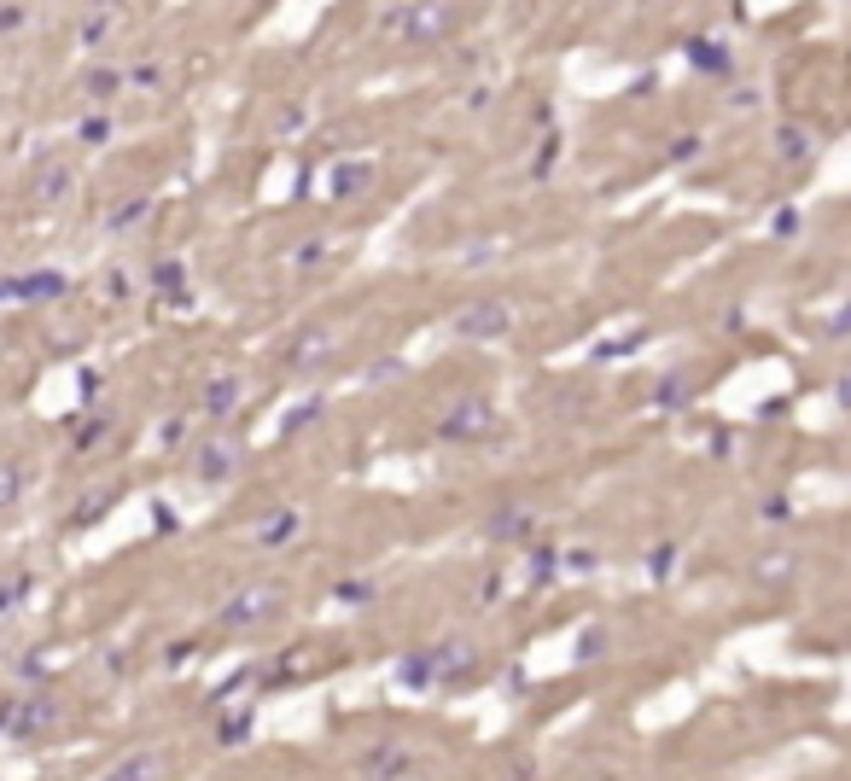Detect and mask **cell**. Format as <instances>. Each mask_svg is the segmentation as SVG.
I'll list each match as a JSON object with an SVG mask.
<instances>
[{"label": "cell", "mask_w": 851, "mask_h": 781, "mask_svg": "<svg viewBox=\"0 0 851 781\" xmlns=\"http://www.w3.org/2000/svg\"><path fill=\"white\" fill-rule=\"evenodd\" d=\"M164 776H170V752L140 747V752H129V758H117L100 781H164Z\"/></svg>", "instance_id": "cell-10"}, {"label": "cell", "mask_w": 851, "mask_h": 781, "mask_svg": "<svg viewBox=\"0 0 851 781\" xmlns=\"http://www.w3.org/2000/svg\"><path fill=\"white\" fill-rule=\"evenodd\" d=\"M461 339H473V344H496V339H508L513 333V309L502 304V298H478V304H461L455 309V321H449Z\"/></svg>", "instance_id": "cell-2"}, {"label": "cell", "mask_w": 851, "mask_h": 781, "mask_svg": "<svg viewBox=\"0 0 851 781\" xmlns=\"http://www.w3.org/2000/svg\"><path fill=\"white\" fill-rule=\"evenodd\" d=\"M251 729H257V712H251V706H239V712H228L222 723H216V747H245V741H251Z\"/></svg>", "instance_id": "cell-19"}, {"label": "cell", "mask_w": 851, "mask_h": 781, "mask_svg": "<svg viewBox=\"0 0 851 781\" xmlns=\"http://www.w3.org/2000/svg\"><path fill=\"white\" fill-rule=\"evenodd\" d=\"M490 426H496V408L484 403V397H461V403H449L438 414V438L443 443H484Z\"/></svg>", "instance_id": "cell-4"}, {"label": "cell", "mask_w": 851, "mask_h": 781, "mask_svg": "<svg viewBox=\"0 0 851 781\" xmlns=\"http://www.w3.org/2000/svg\"><path fill=\"white\" fill-rule=\"evenodd\" d=\"M152 286H158L164 298H187V269H181L175 257H164V263L152 269Z\"/></svg>", "instance_id": "cell-27"}, {"label": "cell", "mask_w": 851, "mask_h": 781, "mask_svg": "<svg viewBox=\"0 0 851 781\" xmlns=\"http://www.w3.org/2000/svg\"><path fill=\"white\" fill-rule=\"evenodd\" d=\"M828 333H834V339H851V304L840 309V315H834V321H828Z\"/></svg>", "instance_id": "cell-40"}, {"label": "cell", "mask_w": 851, "mask_h": 781, "mask_svg": "<svg viewBox=\"0 0 851 781\" xmlns=\"http://www.w3.org/2000/svg\"><path fill=\"white\" fill-rule=\"evenodd\" d=\"M677 560H682V548H677V543H653V554H647V578L665 583L671 572H677Z\"/></svg>", "instance_id": "cell-29"}, {"label": "cell", "mask_w": 851, "mask_h": 781, "mask_svg": "<svg viewBox=\"0 0 851 781\" xmlns=\"http://www.w3.org/2000/svg\"><path fill=\"white\" fill-rule=\"evenodd\" d=\"M327 257H333V239H304V245H292V269H321V263H327Z\"/></svg>", "instance_id": "cell-28"}, {"label": "cell", "mask_w": 851, "mask_h": 781, "mask_svg": "<svg viewBox=\"0 0 851 781\" xmlns=\"http://www.w3.org/2000/svg\"><path fill=\"white\" fill-rule=\"evenodd\" d=\"M24 496V461L18 455H0V508H12Z\"/></svg>", "instance_id": "cell-25"}, {"label": "cell", "mask_w": 851, "mask_h": 781, "mask_svg": "<svg viewBox=\"0 0 851 781\" xmlns=\"http://www.w3.org/2000/svg\"><path fill=\"white\" fill-rule=\"evenodd\" d=\"M776 234H799V210H793V204L776 210Z\"/></svg>", "instance_id": "cell-39"}, {"label": "cell", "mask_w": 851, "mask_h": 781, "mask_svg": "<svg viewBox=\"0 0 851 781\" xmlns=\"http://www.w3.org/2000/svg\"><path fill=\"white\" fill-rule=\"evenodd\" d=\"M374 595H379L374 578H339L333 583V601H339V607H368Z\"/></svg>", "instance_id": "cell-24"}, {"label": "cell", "mask_w": 851, "mask_h": 781, "mask_svg": "<svg viewBox=\"0 0 851 781\" xmlns=\"http://www.w3.org/2000/svg\"><path fill=\"white\" fill-rule=\"evenodd\" d=\"M239 403H245V379H239V374H216V379H205V397H199V408H205L210 420H228Z\"/></svg>", "instance_id": "cell-14"}, {"label": "cell", "mask_w": 851, "mask_h": 781, "mask_svg": "<svg viewBox=\"0 0 851 781\" xmlns=\"http://www.w3.org/2000/svg\"><path fill=\"white\" fill-rule=\"evenodd\" d=\"M531 531H537V508H525V502H496L478 519L484 543H531Z\"/></svg>", "instance_id": "cell-6"}, {"label": "cell", "mask_w": 851, "mask_h": 781, "mask_svg": "<svg viewBox=\"0 0 851 781\" xmlns=\"http://www.w3.org/2000/svg\"><path fill=\"white\" fill-rule=\"evenodd\" d=\"M298 531H304V513H298V508H274V513H263V519L251 525V548H286Z\"/></svg>", "instance_id": "cell-11"}, {"label": "cell", "mask_w": 851, "mask_h": 781, "mask_svg": "<svg viewBox=\"0 0 851 781\" xmlns=\"http://www.w3.org/2000/svg\"><path fill=\"white\" fill-rule=\"evenodd\" d=\"M24 601V578H12V583H0V612H12Z\"/></svg>", "instance_id": "cell-38"}, {"label": "cell", "mask_w": 851, "mask_h": 781, "mask_svg": "<svg viewBox=\"0 0 851 781\" xmlns=\"http://www.w3.org/2000/svg\"><path fill=\"white\" fill-rule=\"evenodd\" d=\"M76 135H82V146H105V140H111V117H105V111H88Z\"/></svg>", "instance_id": "cell-32"}, {"label": "cell", "mask_w": 851, "mask_h": 781, "mask_svg": "<svg viewBox=\"0 0 851 781\" xmlns=\"http://www.w3.org/2000/svg\"><path fill=\"white\" fill-rule=\"evenodd\" d=\"M426 659H432V677L438 682H455L478 665V642L467 630H449V636H438V642L426 647Z\"/></svg>", "instance_id": "cell-7"}, {"label": "cell", "mask_w": 851, "mask_h": 781, "mask_svg": "<svg viewBox=\"0 0 851 781\" xmlns=\"http://www.w3.org/2000/svg\"><path fill=\"white\" fill-rule=\"evenodd\" d=\"M694 152H700V140H694V135H682L677 146H671V158H694Z\"/></svg>", "instance_id": "cell-41"}, {"label": "cell", "mask_w": 851, "mask_h": 781, "mask_svg": "<svg viewBox=\"0 0 851 781\" xmlns=\"http://www.w3.org/2000/svg\"><path fill=\"white\" fill-rule=\"evenodd\" d=\"M414 770V752L403 741H379V747L362 752V776L368 781H403Z\"/></svg>", "instance_id": "cell-9"}, {"label": "cell", "mask_w": 851, "mask_h": 781, "mask_svg": "<svg viewBox=\"0 0 851 781\" xmlns=\"http://www.w3.org/2000/svg\"><path fill=\"white\" fill-rule=\"evenodd\" d=\"M374 181H379V170L374 164H362V158H350V164H339V170H333V199H368V193H374Z\"/></svg>", "instance_id": "cell-15"}, {"label": "cell", "mask_w": 851, "mask_h": 781, "mask_svg": "<svg viewBox=\"0 0 851 781\" xmlns=\"http://www.w3.org/2000/svg\"><path fill=\"white\" fill-rule=\"evenodd\" d=\"M70 187H76V170H70L65 158H47L41 175H35V199H41V204H65Z\"/></svg>", "instance_id": "cell-16"}, {"label": "cell", "mask_w": 851, "mask_h": 781, "mask_svg": "<svg viewBox=\"0 0 851 781\" xmlns=\"http://www.w3.org/2000/svg\"><path fill=\"white\" fill-rule=\"evenodd\" d=\"M123 82H129V70H117V65H94L88 76H82V88H88L94 100H111V94H117Z\"/></svg>", "instance_id": "cell-22"}, {"label": "cell", "mask_w": 851, "mask_h": 781, "mask_svg": "<svg viewBox=\"0 0 851 781\" xmlns=\"http://www.w3.org/2000/svg\"><path fill=\"white\" fill-rule=\"evenodd\" d=\"M554 566H560V554L548 543H531V583H548L554 578Z\"/></svg>", "instance_id": "cell-33"}, {"label": "cell", "mask_w": 851, "mask_h": 781, "mask_svg": "<svg viewBox=\"0 0 851 781\" xmlns=\"http://www.w3.org/2000/svg\"><path fill=\"white\" fill-rule=\"evenodd\" d=\"M0 298H12V280H0Z\"/></svg>", "instance_id": "cell-43"}, {"label": "cell", "mask_w": 851, "mask_h": 781, "mask_svg": "<svg viewBox=\"0 0 851 781\" xmlns=\"http://www.w3.org/2000/svg\"><path fill=\"white\" fill-rule=\"evenodd\" d=\"M636 344H647V333H624V339L601 344V350H595V362H613V356H624V350H636Z\"/></svg>", "instance_id": "cell-35"}, {"label": "cell", "mask_w": 851, "mask_h": 781, "mask_svg": "<svg viewBox=\"0 0 851 781\" xmlns=\"http://www.w3.org/2000/svg\"><path fill=\"white\" fill-rule=\"evenodd\" d=\"M129 82H135V88H158V82H164V65H140V70H129Z\"/></svg>", "instance_id": "cell-37"}, {"label": "cell", "mask_w": 851, "mask_h": 781, "mask_svg": "<svg viewBox=\"0 0 851 781\" xmlns=\"http://www.w3.org/2000/svg\"><path fill=\"white\" fill-rule=\"evenodd\" d=\"M339 350H344V333L327 327V321H315V327H304L298 339L286 344V368H292V374H315V368H327Z\"/></svg>", "instance_id": "cell-3"}, {"label": "cell", "mask_w": 851, "mask_h": 781, "mask_svg": "<svg viewBox=\"0 0 851 781\" xmlns=\"http://www.w3.org/2000/svg\"><path fill=\"white\" fill-rule=\"evenodd\" d=\"M688 59L706 70V76H729V47L712 41V35H694V41H688Z\"/></svg>", "instance_id": "cell-17"}, {"label": "cell", "mask_w": 851, "mask_h": 781, "mask_svg": "<svg viewBox=\"0 0 851 781\" xmlns=\"http://www.w3.org/2000/svg\"><path fill=\"white\" fill-rule=\"evenodd\" d=\"M117 35V12H82V24H76V41L82 47H100Z\"/></svg>", "instance_id": "cell-20"}, {"label": "cell", "mask_w": 851, "mask_h": 781, "mask_svg": "<svg viewBox=\"0 0 851 781\" xmlns=\"http://www.w3.org/2000/svg\"><path fill=\"white\" fill-rule=\"evenodd\" d=\"M688 397H694L688 368H677V374H665L659 385H653V408H688Z\"/></svg>", "instance_id": "cell-18"}, {"label": "cell", "mask_w": 851, "mask_h": 781, "mask_svg": "<svg viewBox=\"0 0 851 781\" xmlns=\"http://www.w3.org/2000/svg\"><path fill=\"white\" fill-rule=\"evenodd\" d=\"M105 432H111V420H105V414H100V420H88V426L76 432V455H88V449H100V438H105Z\"/></svg>", "instance_id": "cell-34"}, {"label": "cell", "mask_w": 851, "mask_h": 781, "mask_svg": "<svg viewBox=\"0 0 851 781\" xmlns=\"http://www.w3.org/2000/svg\"><path fill=\"white\" fill-rule=\"evenodd\" d=\"M65 292V274H24L12 280V298H59Z\"/></svg>", "instance_id": "cell-23"}, {"label": "cell", "mask_w": 851, "mask_h": 781, "mask_svg": "<svg viewBox=\"0 0 851 781\" xmlns=\"http://www.w3.org/2000/svg\"><path fill=\"white\" fill-rule=\"evenodd\" d=\"M24 24H30V6H0V35L24 30Z\"/></svg>", "instance_id": "cell-36"}, {"label": "cell", "mask_w": 851, "mask_h": 781, "mask_svg": "<svg viewBox=\"0 0 851 781\" xmlns=\"http://www.w3.org/2000/svg\"><path fill=\"white\" fill-rule=\"evenodd\" d=\"M834 397H840V403L851 408V368H846V374H840V379H834Z\"/></svg>", "instance_id": "cell-42"}, {"label": "cell", "mask_w": 851, "mask_h": 781, "mask_svg": "<svg viewBox=\"0 0 851 781\" xmlns=\"http://www.w3.org/2000/svg\"><path fill=\"white\" fill-rule=\"evenodd\" d=\"M321 414H327V403H321V397H309L304 408H292V414L280 420V438H292V432H304V426H315Z\"/></svg>", "instance_id": "cell-31"}, {"label": "cell", "mask_w": 851, "mask_h": 781, "mask_svg": "<svg viewBox=\"0 0 851 781\" xmlns=\"http://www.w3.org/2000/svg\"><path fill=\"white\" fill-rule=\"evenodd\" d=\"M770 146H776V158H782V164H811V158L822 152V140L811 135L805 123H776Z\"/></svg>", "instance_id": "cell-13"}, {"label": "cell", "mask_w": 851, "mask_h": 781, "mask_svg": "<svg viewBox=\"0 0 851 781\" xmlns=\"http://www.w3.org/2000/svg\"><path fill=\"white\" fill-rule=\"evenodd\" d=\"M0 723H6L12 735H41V729L59 723V706H53V700H18V706L0 712Z\"/></svg>", "instance_id": "cell-12"}, {"label": "cell", "mask_w": 851, "mask_h": 781, "mask_svg": "<svg viewBox=\"0 0 851 781\" xmlns=\"http://www.w3.org/2000/svg\"><path fill=\"white\" fill-rule=\"evenodd\" d=\"M286 612V583L280 578H257V583H239L234 595L222 601V624L228 630H257V624H269V618H280Z\"/></svg>", "instance_id": "cell-1"}, {"label": "cell", "mask_w": 851, "mask_h": 781, "mask_svg": "<svg viewBox=\"0 0 851 781\" xmlns=\"http://www.w3.org/2000/svg\"><path fill=\"white\" fill-rule=\"evenodd\" d=\"M607 647H613V630H607V624H589V630L578 636V647H572V659H578V665H589V659H601Z\"/></svg>", "instance_id": "cell-26"}, {"label": "cell", "mask_w": 851, "mask_h": 781, "mask_svg": "<svg viewBox=\"0 0 851 781\" xmlns=\"http://www.w3.org/2000/svg\"><path fill=\"white\" fill-rule=\"evenodd\" d=\"M379 24L403 41H438V35H449L455 12L449 6H391V12H379Z\"/></svg>", "instance_id": "cell-5"}, {"label": "cell", "mask_w": 851, "mask_h": 781, "mask_svg": "<svg viewBox=\"0 0 851 781\" xmlns=\"http://www.w3.org/2000/svg\"><path fill=\"white\" fill-rule=\"evenodd\" d=\"M239 461H245V449H239L234 438H210V443H199V455H193V467H199L205 484H228V478L239 473Z\"/></svg>", "instance_id": "cell-8"}, {"label": "cell", "mask_w": 851, "mask_h": 781, "mask_svg": "<svg viewBox=\"0 0 851 781\" xmlns=\"http://www.w3.org/2000/svg\"><path fill=\"white\" fill-rule=\"evenodd\" d=\"M397 682H403V688H432V659H426V647H420V653H403V659H397Z\"/></svg>", "instance_id": "cell-21"}, {"label": "cell", "mask_w": 851, "mask_h": 781, "mask_svg": "<svg viewBox=\"0 0 851 781\" xmlns=\"http://www.w3.org/2000/svg\"><path fill=\"white\" fill-rule=\"evenodd\" d=\"M146 210H152L146 199H123L117 210H111V216H105V228H111V234H129V228H135V222L146 216Z\"/></svg>", "instance_id": "cell-30"}]
</instances>
